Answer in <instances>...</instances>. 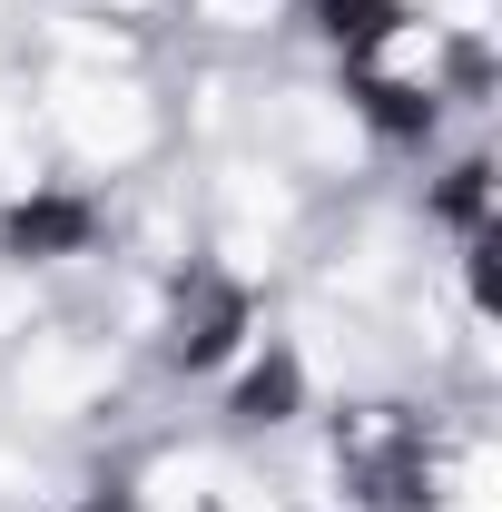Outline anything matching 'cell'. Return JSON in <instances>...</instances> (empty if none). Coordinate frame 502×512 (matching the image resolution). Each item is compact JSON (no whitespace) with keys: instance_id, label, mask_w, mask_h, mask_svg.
Here are the masks:
<instances>
[{"instance_id":"6da1fadb","label":"cell","mask_w":502,"mask_h":512,"mask_svg":"<svg viewBox=\"0 0 502 512\" xmlns=\"http://www.w3.org/2000/svg\"><path fill=\"white\" fill-rule=\"evenodd\" d=\"M50 128H60L89 168H128V158L158 148V99H148L128 69L60 60V79H50Z\"/></svg>"},{"instance_id":"8992f818","label":"cell","mask_w":502,"mask_h":512,"mask_svg":"<svg viewBox=\"0 0 502 512\" xmlns=\"http://www.w3.org/2000/svg\"><path fill=\"white\" fill-rule=\"evenodd\" d=\"M276 119H286V138H296L306 168H355V158H365V119H355L335 89H296Z\"/></svg>"},{"instance_id":"ba28073f","label":"cell","mask_w":502,"mask_h":512,"mask_svg":"<svg viewBox=\"0 0 502 512\" xmlns=\"http://www.w3.org/2000/svg\"><path fill=\"white\" fill-rule=\"evenodd\" d=\"M109 10H148V0H109Z\"/></svg>"},{"instance_id":"7a4b0ae2","label":"cell","mask_w":502,"mask_h":512,"mask_svg":"<svg viewBox=\"0 0 502 512\" xmlns=\"http://www.w3.org/2000/svg\"><path fill=\"white\" fill-rule=\"evenodd\" d=\"M109 375H119V355H109V345H89V335H30V345H20L10 394H20V414L60 424V414H89V404L109 394Z\"/></svg>"},{"instance_id":"3957f363","label":"cell","mask_w":502,"mask_h":512,"mask_svg":"<svg viewBox=\"0 0 502 512\" xmlns=\"http://www.w3.org/2000/svg\"><path fill=\"white\" fill-rule=\"evenodd\" d=\"M443 69H453V20L443 10H394L375 40H365V79L394 99H434Z\"/></svg>"},{"instance_id":"5b68a950","label":"cell","mask_w":502,"mask_h":512,"mask_svg":"<svg viewBox=\"0 0 502 512\" xmlns=\"http://www.w3.org/2000/svg\"><path fill=\"white\" fill-rule=\"evenodd\" d=\"M217 217H227V266H237V276H256V266L276 256V237H286L296 197H286V178H266V168H227Z\"/></svg>"},{"instance_id":"277c9868","label":"cell","mask_w":502,"mask_h":512,"mask_svg":"<svg viewBox=\"0 0 502 512\" xmlns=\"http://www.w3.org/2000/svg\"><path fill=\"white\" fill-rule=\"evenodd\" d=\"M148 512H276V493L237 473L227 453H168L148 473Z\"/></svg>"},{"instance_id":"52a82bcc","label":"cell","mask_w":502,"mask_h":512,"mask_svg":"<svg viewBox=\"0 0 502 512\" xmlns=\"http://www.w3.org/2000/svg\"><path fill=\"white\" fill-rule=\"evenodd\" d=\"M207 30H276L286 20V0H188Z\"/></svg>"}]
</instances>
